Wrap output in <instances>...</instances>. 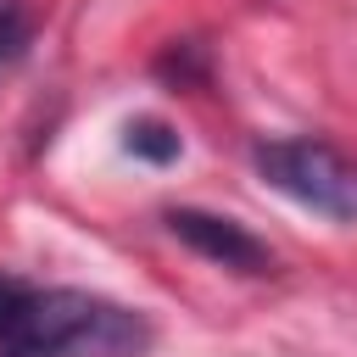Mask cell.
Segmentation results:
<instances>
[{
    "instance_id": "5b68a950",
    "label": "cell",
    "mask_w": 357,
    "mask_h": 357,
    "mask_svg": "<svg viewBox=\"0 0 357 357\" xmlns=\"http://www.w3.org/2000/svg\"><path fill=\"white\" fill-rule=\"evenodd\" d=\"M33 39V17L17 6V0H0V67H11Z\"/></svg>"
},
{
    "instance_id": "3957f363",
    "label": "cell",
    "mask_w": 357,
    "mask_h": 357,
    "mask_svg": "<svg viewBox=\"0 0 357 357\" xmlns=\"http://www.w3.org/2000/svg\"><path fill=\"white\" fill-rule=\"evenodd\" d=\"M162 223H167V234H173L178 245H190L201 262H212V268H223V273L262 279V273L279 268L273 245H268L262 234H251L245 223L223 218V212H206V206H173Z\"/></svg>"
},
{
    "instance_id": "277c9868",
    "label": "cell",
    "mask_w": 357,
    "mask_h": 357,
    "mask_svg": "<svg viewBox=\"0 0 357 357\" xmlns=\"http://www.w3.org/2000/svg\"><path fill=\"white\" fill-rule=\"evenodd\" d=\"M123 151L128 156H139V162H178V151H184V139L167 128V123H156V117H134L128 128H123Z\"/></svg>"
},
{
    "instance_id": "7a4b0ae2",
    "label": "cell",
    "mask_w": 357,
    "mask_h": 357,
    "mask_svg": "<svg viewBox=\"0 0 357 357\" xmlns=\"http://www.w3.org/2000/svg\"><path fill=\"white\" fill-rule=\"evenodd\" d=\"M251 173L284 195L290 206L329 218V223H357V156L318 134H273L251 145Z\"/></svg>"
},
{
    "instance_id": "6da1fadb",
    "label": "cell",
    "mask_w": 357,
    "mask_h": 357,
    "mask_svg": "<svg viewBox=\"0 0 357 357\" xmlns=\"http://www.w3.org/2000/svg\"><path fill=\"white\" fill-rule=\"evenodd\" d=\"M151 346L156 324L139 307L0 268V357H145Z\"/></svg>"
}]
</instances>
